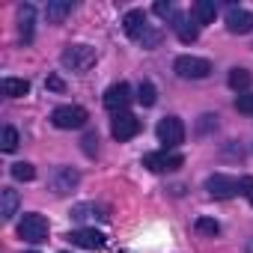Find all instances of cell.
Returning a JSON list of instances; mask_svg holds the SVG:
<instances>
[{
    "label": "cell",
    "mask_w": 253,
    "mask_h": 253,
    "mask_svg": "<svg viewBox=\"0 0 253 253\" xmlns=\"http://www.w3.org/2000/svg\"><path fill=\"white\" fill-rule=\"evenodd\" d=\"M86 110L84 107H78V104H63V107H57L54 113H51V122L57 125V128H84L86 125Z\"/></svg>",
    "instance_id": "cell-1"
},
{
    "label": "cell",
    "mask_w": 253,
    "mask_h": 253,
    "mask_svg": "<svg viewBox=\"0 0 253 253\" xmlns=\"http://www.w3.org/2000/svg\"><path fill=\"white\" fill-rule=\"evenodd\" d=\"M92 63H95V48L89 45H69L63 51V66L72 72H86Z\"/></svg>",
    "instance_id": "cell-2"
},
{
    "label": "cell",
    "mask_w": 253,
    "mask_h": 253,
    "mask_svg": "<svg viewBox=\"0 0 253 253\" xmlns=\"http://www.w3.org/2000/svg\"><path fill=\"white\" fill-rule=\"evenodd\" d=\"M176 75L185 78V81H200V78L211 75V63L203 60V57H179L176 60Z\"/></svg>",
    "instance_id": "cell-3"
},
{
    "label": "cell",
    "mask_w": 253,
    "mask_h": 253,
    "mask_svg": "<svg viewBox=\"0 0 253 253\" xmlns=\"http://www.w3.org/2000/svg\"><path fill=\"white\" fill-rule=\"evenodd\" d=\"M18 235L30 244L48 241V220L42 214H24V220L18 223Z\"/></svg>",
    "instance_id": "cell-4"
},
{
    "label": "cell",
    "mask_w": 253,
    "mask_h": 253,
    "mask_svg": "<svg viewBox=\"0 0 253 253\" xmlns=\"http://www.w3.org/2000/svg\"><path fill=\"white\" fill-rule=\"evenodd\" d=\"M185 164V158L182 155H176V152H149V155H143V167H149L152 173H173V170H179Z\"/></svg>",
    "instance_id": "cell-5"
},
{
    "label": "cell",
    "mask_w": 253,
    "mask_h": 253,
    "mask_svg": "<svg viewBox=\"0 0 253 253\" xmlns=\"http://www.w3.org/2000/svg\"><path fill=\"white\" fill-rule=\"evenodd\" d=\"M158 140L164 143V149L179 146V143L185 140V125H182L179 116H164V119L158 122Z\"/></svg>",
    "instance_id": "cell-6"
},
{
    "label": "cell",
    "mask_w": 253,
    "mask_h": 253,
    "mask_svg": "<svg viewBox=\"0 0 253 253\" xmlns=\"http://www.w3.org/2000/svg\"><path fill=\"white\" fill-rule=\"evenodd\" d=\"M110 134L116 137V140H131V137H137L140 134V119L134 116V113H116V119H113V125H110Z\"/></svg>",
    "instance_id": "cell-7"
},
{
    "label": "cell",
    "mask_w": 253,
    "mask_h": 253,
    "mask_svg": "<svg viewBox=\"0 0 253 253\" xmlns=\"http://www.w3.org/2000/svg\"><path fill=\"white\" fill-rule=\"evenodd\" d=\"M131 104V86L128 84H113L104 92V107L113 113H125V107Z\"/></svg>",
    "instance_id": "cell-8"
},
{
    "label": "cell",
    "mask_w": 253,
    "mask_h": 253,
    "mask_svg": "<svg viewBox=\"0 0 253 253\" xmlns=\"http://www.w3.org/2000/svg\"><path fill=\"white\" fill-rule=\"evenodd\" d=\"M206 188H209V194H211L214 200H229V197L238 194V182H235L232 176H223V173H214V176L206 182Z\"/></svg>",
    "instance_id": "cell-9"
},
{
    "label": "cell",
    "mask_w": 253,
    "mask_h": 253,
    "mask_svg": "<svg viewBox=\"0 0 253 253\" xmlns=\"http://www.w3.org/2000/svg\"><path fill=\"white\" fill-rule=\"evenodd\" d=\"M226 30L229 33H250L253 30V15L247 9H229L226 12Z\"/></svg>",
    "instance_id": "cell-10"
},
{
    "label": "cell",
    "mask_w": 253,
    "mask_h": 253,
    "mask_svg": "<svg viewBox=\"0 0 253 253\" xmlns=\"http://www.w3.org/2000/svg\"><path fill=\"white\" fill-rule=\"evenodd\" d=\"M173 30H176V36L185 42V45H191V42H197V36H200V24H194V18H188V15H176L173 18Z\"/></svg>",
    "instance_id": "cell-11"
},
{
    "label": "cell",
    "mask_w": 253,
    "mask_h": 253,
    "mask_svg": "<svg viewBox=\"0 0 253 253\" xmlns=\"http://www.w3.org/2000/svg\"><path fill=\"white\" fill-rule=\"evenodd\" d=\"M69 238H72V244L86 247V250H98V247L104 244V235H101L98 229H75Z\"/></svg>",
    "instance_id": "cell-12"
},
{
    "label": "cell",
    "mask_w": 253,
    "mask_h": 253,
    "mask_svg": "<svg viewBox=\"0 0 253 253\" xmlns=\"http://www.w3.org/2000/svg\"><path fill=\"white\" fill-rule=\"evenodd\" d=\"M122 24H125V33H128L131 39H137V42H140V36L149 30V24H146V15H143L140 9H131L128 15H125V21H122Z\"/></svg>",
    "instance_id": "cell-13"
},
{
    "label": "cell",
    "mask_w": 253,
    "mask_h": 253,
    "mask_svg": "<svg viewBox=\"0 0 253 253\" xmlns=\"http://www.w3.org/2000/svg\"><path fill=\"white\" fill-rule=\"evenodd\" d=\"M78 182H81V176H78L72 167H60L57 176H54V194H69Z\"/></svg>",
    "instance_id": "cell-14"
},
{
    "label": "cell",
    "mask_w": 253,
    "mask_h": 253,
    "mask_svg": "<svg viewBox=\"0 0 253 253\" xmlns=\"http://www.w3.org/2000/svg\"><path fill=\"white\" fill-rule=\"evenodd\" d=\"M15 211H18V191L3 188V191H0V217H3V220H12Z\"/></svg>",
    "instance_id": "cell-15"
},
{
    "label": "cell",
    "mask_w": 253,
    "mask_h": 253,
    "mask_svg": "<svg viewBox=\"0 0 253 253\" xmlns=\"http://www.w3.org/2000/svg\"><path fill=\"white\" fill-rule=\"evenodd\" d=\"M33 15H36V9H33L30 3H24V6L18 9V30H21V39H24V42L33 39Z\"/></svg>",
    "instance_id": "cell-16"
},
{
    "label": "cell",
    "mask_w": 253,
    "mask_h": 253,
    "mask_svg": "<svg viewBox=\"0 0 253 253\" xmlns=\"http://www.w3.org/2000/svg\"><path fill=\"white\" fill-rule=\"evenodd\" d=\"M214 15H217V3H214V0H197V3H194V18L200 24H211Z\"/></svg>",
    "instance_id": "cell-17"
},
{
    "label": "cell",
    "mask_w": 253,
    "mask_h": 253,
    "mask_svg": "<svg viewBox=\"0 0 253 253\" xmlns=\"http://www.w3.org/2000/svg\"><path fill=\"white\" fill-rule=\"evenodd\" d=\"M69 12H72V0H51L48 9H45V15H48L51 24H60Z\"/></svg>",
    "instance_id": "cell-18"
},
{
    "label": "cell",
    "mask_w": 253,
    "mask_h": 253,
    "mask_svg": "<svg viewBox=\"0 0 253 253\" xmlns=\"http://www.w3.org/2000/svg\"><path fill=\"white\" fill-rule=\"evenodd\" d=\"M0 86H3V95H9V98H21V95L30 92V84L24 78H3Z\"/></svg>",
    "instance_id": "cell-19"
},
{
    "label": "cell",
    "mask_w": 253,
    "mask_h": 253,
    "mask_svg": "<svg viewBox=\"0 0 253 253\" xmlns=\"http://www.w3.org/2000/svg\"><path fill=\"white\" fill-rule=\"evenodd\" d=\"M250 81H253V75H250L247 69H232V72H229V86H232V89H247Z\"/></svg>",
    "instance_id": "cell-20"
},
{
    "label": "cell",
    "mask_w": 253,
    "mask_h": 253,
    "mask_svg": "<svg viewBox=\"0 0 253 253\" xmlns=\"http://www.w3.org/2000/svg\"><path fill=\"white\" fill-rule=\"evenodd\" d=\"M0 149L3 152H15L18 149V131L12 128V125H6L3 134H0Z\"/></svg>",
    "instance_id": "cell-21"
},
{
    "label": "cell",
    "mask_w": 253,
    "mask_h": 253,
    "mask_svg": "<svg viewBox=\"0 0 253 253\" xmlns=\"http://www.w3.org/2000/svg\"><path fill=\"white\" fill-rule=\"evenodd\" d=\"M137 101L143 104V107H152L155 101H158V89L146 81V84H140V89H137Z\"/></svg>",
    "instance_id": "cell-22"
},
{
    "label": "cell",
    "mask_w": 253,
    "mask_h": 253,
    "mask_svg": "<svg viewBox=\"0 0 253 253\" xmlns=\"http://www.w3.org/2000/svg\"><path fill=\"white\" fill-rule=\"evenodd\" d=\"M12 176H15L18 182H33V179H36V170H33V164L18 161V164H12Z\"/></svg>",
    "instance_id": "cell-23"
},
{
    "label": "cell",
    "mask_w": 253,
    "mask_h": 253,
    "mask_svg": "<svg viewBox=\"0 0 253 253\" xmlns=\"http://www.w3.org/2000/svg\"><path fill=\"white\" fill-rule=\"evenodd\" d=\"M194 226H197L200 235H217V232H220V223H217L214 217H197Z\"/></svg>",
    "instance_id": "cell-24"
},
{
    "label": "cell",
    "mask_w": 253,
    "mask_h": 253,
    "mask_svg": "<svg viewBox=\"0 0 253 253\" xmlns=\"http://www.w3.org/2000/svg\"><path fill=\"white\" fill-rule=\"evenodd\" d=\"M235 110L238 113H253V92H244L235 98Z\"/></svg>",
    "instance_id": "cell-25"
},
{
    "label": "cell",
    "mask_w": 253,
    "mask_h": 253,
    "mask_svg": "<svg viewBox=\"0 0 253 253\" xmlns=\"http://www.w3.org/2000/svg\"><path fill=\"white\" fill-rule=\"evenodd\" d=\"M158 42H161V30H152V27H149V30L140 36V45H143V48H155Z\"/></svg>",
    "instance_id": "cell-26"
},
{
    "label": "cell",
    "mask_w": 253,
    "mask_h": 253,
    "mask_svg": "<svg viewBox=\"0 0 253 253\" xmlns=\"http://www.w3.org/2000/svg\"><path fill=\"white\" fill-rule=\"evenodd\" d=\"M81 143H84V152H86V155L92 158V155H95V149H98V137H95V134H86V137H84Z\"/></svg>",
    "instance_id": "cell-27"
},
{
    "label": "cell",
    "mask_w": 253,
    "mask_h": 253,
    "mask_svg": "<svg viewBox=\"0 0 253 253\" xmlns=\"http://www.w3.org/2000/svg\"><path fill=\"white\" fill-rule=\"evenodd\" d=\"M209 128H217V116H211V113H206L203 122H200V131H203V134H206Z\"/></svg>",
    "instance_id": "cell-28"
},
{
    "label": "cell",
    "mask_w": 253,
    "mask_h": 253,
    "mask_svg": "<svg viewBox=\"0 0 253 253\" xmlns=\"http://www.w3.org/2000/svg\"><path fill=\"white\" fill-rule=\"evenodd\" d=\"M173 12V3H170V0H158V3H155V15H170Z\"/></svg>",
    "instance_id": "cell-29"
},
{
    "label": "cell",
    "mask_w": 253,
    "mask_h": 253,
    "mask_svg": "<svg viewBox=\"0 0 253 253\" xmlns=\"http://www.w3.org/2000/svg\"><path fill=\"white\" fill-rule=\"evenodd\" d=\"M241 188H244V194H247V200H250V206H253V179H250V176L241 179Z\"/></svg>",
    "instance_id": "cell-30"
},
{
    "label": "cell",
    "mask_w": 253,
    "mask_h": 253,
    "mask_svg": "<svg viewBox=\"0 0 253 253\" xmlns=\"http://www.w3.org/2000/svg\"><path fill=\"white\" fill-rule=\"evenodd\" d=\"M48 86H51V89H63V81L54 75V78H48Z\"/></svg>",
    "instance_id": "cell-31"
},
{
    "label": "cell",
    "mask_w": 253,
    "mask_h": 253,
    "mask_svg": "<svg viewBox=\"0 0 253 253\" xmlns=\"http://www.w3.org/2000/svg\"><path fill=\"white\" fill-rule=\"evenodd\" d=\"M30 253H36V250H30Z\"/></svg>",
    "instance_id": "cell-32"
}]
</instances>
